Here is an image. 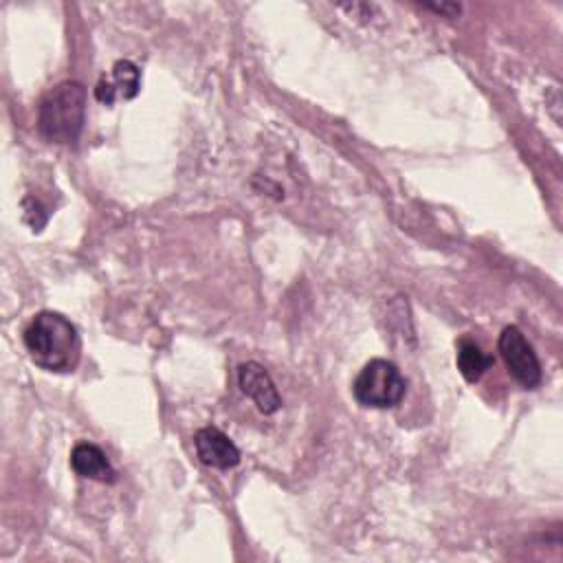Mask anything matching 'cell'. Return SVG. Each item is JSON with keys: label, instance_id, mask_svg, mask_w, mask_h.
Here are the masks:
<instances>
[{"label": "cell", "instance_id": "obj_2", "mask_svg": "<svg viewBox=\"0 0 563 563\" xmlns=\"http://www.w3.org/2000/svg\"><path fill=\"white\" fill-rule=\"evenodd\" d=\"M87 122V89L80 82H63L52 89L38 111L41 135L52 144H74Z\"/></svg>", "mask_w": 563, "mask_h": 563}, {"label": "cell", "instance_id": "obj_7", "mask_svg": "<svg viewBox=\"0 0 563 563\" xmlns=\"http://www.w3.org/2000/svg\"><path fill=\"white\" fill-rule=\"evenodd\" d=\"M142 89V74L135 63L131 60H117L111 78H102L95 87L98 102L113 106L117 100H135Z\"/></svg>", "mask_w": 563, "mask_h": 563}, {"label": "cell", "instance_id": "obj_6", "mask_svg": "<svg viewBox=\"0 0 563 563\" xmlns=\"http://www.w3.org/2000/svg\"><path fill=\"white\" fill-rule=\"evenodd\" d=\"M194 447L196 455L205 466L212 469H234L240 464V449L234 444V440L223 433L216 427H203L194 436Z\"/></svg>", "mask_w": 563, "mask_h": 563}, {"label": "cell", "instance_id": "obj_8", "mask_svg": "<svg viewBox=\"0 0 563 563\" xmlns=\"http://www.w3.org/2000/svg\"><path fill=\"white\" fill-rule=\"evenodd\" d=\"M71 469L80 475V477H89L102 484H115L117 482V471L111 464V460L106 458V453L91 442H80L74 451H71Z\"/></svg>", "mask_w": 563, "mask_h": 563}, {"label": "cell", "instance_id": "obj_4", "mask_svg": "<svg viewBox=\"0 0 563 563\" xmlns=\"http://www.w3.org/2000/svg\"><path fill=\"white\" fill-rule=\"evenodd\" d=\"M508 374L523 387L534 390L541 383V363L517 326H506L497 341Z\"/></svg>", "mask_w": 563, "mask_h": 563}, {"label": "cell", "instance_id": "obj_3", "mask_svg": "<svg viewBox=\"0 0 563 563\" xmlns=\"http://www.w3.org/2000/svg\"><path fill=\"white\" fill-rule=\"evenodd\" d=\"M407 392L401 370L387 359H372L363 365L352 383V396L361 407L390 409L396 407Z\"/></svg>", "mask_w": 563, "mask_h": 563}, {"label": "cell", "instance_id": "obj_5", "mask_svg": "<svg viewBox=\"0 0 563 563\" xmlns=\"http://www.w3.org/2000/svg\"><path fill=\"white\" fill-rule=\"evenodd\" d=\"M238 385L245 396H249L256 407L271 416L282 407V396L271 379V374L264 370V365L256 361H247L238 368Z\"/></svg>", "mask_w": 563, "mask_h": 563}, {"label": "cell", "instance_id": "obj_10", "mask_svg": "<svg viewBox=\"0 0 563 563\" xmlns=\"http://www.w3.org/2000/svg\"><path fill=\"white\" fill-rule=\"evenodd\" d=\"M425 10H431V12H436V14H442V16H447V19H453V16H458L460 12H462V8L460 5H453V3H444V5H423Z\"/></svg>", "mask_w": 563, "mask_h": 563}, {"label": "cell", "instance_id": "obj_1", "mask_svg": "<svg viewBox=\"0 0 563 563\" xmlns=\"http://www.w3.org/2000/svg\"><path fill=\"white\" fill-rule=\"evenodd\" d=\"M25 348L30 359L54 374H69L82 357V339L78 328L56 311L38 313L25 328Z\"/></svg>", "mask_w": 563, "mask_h": 563}, {"label": "cell", "instance_id": "obj_9", "mask_svg": "<svg viewBox=\"0 0 563 563\" xmlns=\"http://www.w3.org/2000/svg\"><path fill=\"white\" fill-rule=\"evenodd\" d=\"M455 363L466 383H477L493 368L495 359H493V354L484 352L477 341H473L471 337H462L458 341Z\"/></svg>", "mask_w": 563, "mask_h": 563}]
</instances>
